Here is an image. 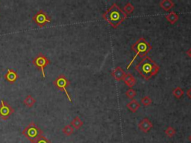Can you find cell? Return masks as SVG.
Masks as SVG:
<instances>
[{"label": "cell", "instance_id": "cell-9", "mask_svg": "<svg viewBox=\"0 0 191 143\" xmlns=\"http://www.w3.org/2000/svg\"><path fill=\"white\" fill-rule=\"evenodd\" d=\"M153 127V124L147 118L141 120L138 124V128L143 133H147Z\"/></svg>", "mask_w": 191, "mask_h": 143}, {"label": "cell", "instance_id": "cell-16", "mask_svg": "<svg viewBox=\"0 0 191 143\" xmlns=\"http://www.w3.org/2000/svg\"><path fill=\"white\" fill-rule=\"evenodd\" d=\"M70 124H71L70 125H71V126L73 127L74 129L79 130L81 128L82 126H83L84 122H82V120L80 119L79 116H76V117L72 120L71 123Z\"/></svg>", "mask_w": 191, "mask_h": 143}, {"label": "cell", "instance_id": "cell-6", "mask_svg": "<svg viewBox=\"0 0 191 143\" xmlns=\"http://www.w3.org/2000/svg\"><path fill=\"white\" fill-rule=\"evenodd\" d=\"M32 64H34V66L39 69L41 71L43 78H46L45 75V68L50 64V60L48 59L42 53H39L37 57L32 60Z\"/></svg>", "mask_w": 191, "mask_h": 143}, {"label": "cell", "instance_id": "cell-10", "mask_svg": "<svg viewBox=\"0 0 191 143\" xmlns=\"http://www.w3.org/2000/svg\"><path fill=\"white\" fill-rule=\"evenodd\" d=\"M18 74H17L14 69H8L5 75V81H7L10 83H15V82L17 81V79H18Z\"/></svg>", "mask_w": 191, "mask_h": 143}, {"label": "cell", "instance_id": "cell-11", "mask_svg": "<svg viewBox=\"0 0 191 143\" xmlns=\"http://www.w3.org/2000/svg\"><path fill=\"white\" fill-rule=\"evenodd\" d=\"M125 75V72H124V70L120 67V66L116 67L111 72V76L117 81H121V80H123Z\"/></svg>", "mask_w": 191, "mask_h": 143}, {"label": "cell", "instance_id": "cell-24", "mask_svg": "<svg viewBox=\"0 0 191 143\" xmlns=\"http://www.w3.org/2000/svg\"><path fill=\"white\" fill-rule=\"evenodd\" d=\"M34 143H51V142L50 140H48L47 138H46L45 136H41L34 142Z\"/></svg>", "mask_w": 191, "mask_h": 143}, {"label": "cell", "instance_id": "cell-2", "mask_svg": "<svg viewBox=\"0 0 191 143\" xmlns=\"http://www.w3.org/2000/svg\"><path fill=\"white\" fill-rule=\"evenodd\" d=\"M102 17L113 28H116L126 20L128 15L116 3H114L102 14Z\"/></svg>", "mask_w": 191, "mask_h": 143}, {"label": "cell", "instance_id": "cell-25", "mask_svg": "<svg viewBox=\"0 0 191 143\" xmlns=\"http://www.w3.org/2000/svg\"><path fill=\"white\" fill-rule=\"evenodd\" d=\"M187 95L191 99V87L189 89H188V91H187Z\"/></svg>", "mask_w": 191, "mask_h": 143}, {"label": "cell", "instance_id": "cell-3", "mask_svg": "<svg viewBox=\"0 0 191 143\" xmlns=\"http://www.w3.org/2000/svg\"><path fill=\"white\" fill-rule=\"evenodd\" d=\"M152 49V46L150 45V43L146 41L145 38L140 37L139 38L137 41L135 42L134 44L131 45V50H133L135 52V55L133 57L132 60H131V62L129 63V65L127 66L126 69H129L131 67V64H133V62L136 60L137 57H140V58H145L147 56V54L151 51V49Z\"/></svg>", "mask_w": 191, "mask_h": 143}, {"label": "cell", "instance_id": "cell-21", "mask_svg": "<svg viewBox=\"0 0 191 143\" xmlns=\"http://www.w3.org/2000/svg\"><path fill=\"white\" fill-rule=\"evenodd\" d=\"M164 132H165V134L167 135L168 137H169V138H173V137L175 135V133H176V131H175L173 127L169 126L165 130Z\"/></svg>", "mask_w": 191, "mask_h": 143}, {"label": "cell", "instance_id": "cell-20", "mask_svg": "<svg viewBox=\"0 0 191 143\" xmlns=\"http://www.w3.org/2000/svg\"><path fill=\"white\" fill-rule=\"evenodd\" d=\"M62 132L66 136H70L74 133V128L70 125H67L62 129Z\"/></svg>", "mask_w": 191, "mask_h": 143}, {"label": "cell", "instance_id": "cell-7", "mask_svg": "<svg viewBox=\"0 0 191 143\" xmlns=\"http://www.w3.org/2000/svg\"><path fill=\"white\" fill-rule=\"evenodd\" d=\"M32 20L36 25H37L40 28L43 27L48 22H51V18L47 14V13L43 10L38 11L34 17H32Z\"/></svg>", "mask_w": 191, "mask_h": 143}, {"label": "cell", "instance_id": "cell-28", "mask_svg": "<svg viewBox=\"0 0 191 143\" xmlns=\"http://www.w3.org/2000/svg\"><path fill=\"white\" fill-rule=\"evenodd\" d=\"M32 143H34V142H32Z\"/></svg>", "mask_w": 191, "mask_h": 143}, {"label": "cell", "instance_id": "cell-13", "mask_svg": "<svg viewBox=\"0 0 191 143\" xmlns=\"http://www.w3.org/2000/svg\"><path fill=\"white\" fill-rule=\"evenodd\" d=\"M174 5L175 4L172 0H162L159 2V6L165 11H170Z\"/></svg>", "mask_w": 191, "mask_h": 143}, {"label": "cell", "instance_id": "cell-14", "mask_svg": "<svg viewBox=\"0 0 191 143\" xmlns=\"http://www.w3.org/2000/svg\"><path fill=\"white\" fill-rule=\"evenodd\" d=\"M126 107L130 111L133 112V113H135V112H136L137 110H138L139 108L140 107V104L135 99V100H131V102L128 103L126 104Z\"/></svg>", "mask_w": 191, "mask_h": 143}, {"label": "cell", "instance_id": "cell-26", "mask_svg": "<svg viewBox=\"0 0 191 143\" xmlns=\"http://www.w3.org/2000/svg\"><path fill=\"white\" fill-rule=\"evenodd\" d=\"M187 55H188V56L191 58V48H190V49H189L188 51H187Z\"/></svg>", "mask_w": 191, "mask_h": 143}, {"label": "cell", "instance_id": "cell-1", "mask_svg": "<svg viewBox=\"0 0 191 143\" xmlns=\"http://www.w3.org/2000/svg\"><path fill=\"white\" fill-rule=\"evenodd\" d=\"M135 69L145 80H149L158 73L160 66L150 57L143 58L135 66Z\"/></svg>", "mask_w": 191, "mask_h": 143}, {"label": "cell", "instance_id": "cell-4", "mask_svg": "<svg viewBox=\"0 0 191 143\" xmlns=\"http://www.w3.org/2000/svg\"><path fill=\"white\" fill-rule=\"evenodd\" d=\"M22 135L32 142H34L41 136H43V131L37 126V124L31 122L22 131Z\"/></svg>", "mask_w": 191, "mask_h": 143}, {"label": "cell", "instance_id": "cell-18", "mask_svg": "<svg viewBox=\"0 0 191 143\" xmlns=\"http://www.w3.org/2000/svg\"><path fill=\"white\" fill-rule=\"evenodd\" d=\"M134 11H135V6L131 2L126 3L123 7V11L127 15L132 14Z\"/></svg>", "mask_w": 191, "mask_h": 143}, {"label": "cell", "instance_id": "cell-27", "mask_svg": "<svg viewBox=\"0 0 191 143\" xmlns=\"http://www.w3.org/2000/svg\"><path fill=\"white\" fill-rule=\"evenodd\" d=\"M189 140H190V142H191V135H190V136H189Z\"/></svg>", "mask_w": 191, "mask_h": 143}, {"label": "cell", "instance_id": "cell-5", "mask_svg": "<svg viewBox=\"0 0 191 143\" xmlns=\"http://www.w3.org/2000/svg\"><path fill=\"white\" fill-rule=\"evenodd\" d=\"M52 83L53 85L55 86V87L59 89V90L62 91V92H64L65 94H66V98H68L69 102L71 103L72 102L71 97H70V93H68L67 89H66V87L70 86V82L66 76L64 75H60L58 77L56 78V79H55V81H53Z\"/></svg>", "mask_w": 191, "mask_h": 143}, {"label": "cell", "instance_id": "cell-22", "mask_svg": "<svg viewBox=\"0 0 191 143\" xmlns=\"http://www.w3.org/2000/svg\"><path fill=\"white\" fill-rule=\"evenodd\" d=\"M141 103H142V104L143 106L145 107H148L152 104V100L151 99V98L149 96H148V95H146V96L143 97L142 99H141Z\"/></svg>", "mask_w": 191, "mask_h": 143}, {"label": "cell", "instance_id": "cell-19", "mask_svg": "<svg viewBox=\"0 0 191 143\" xmlns=\"http://www.w3.org/2000/svg\"><path fill=\"white\" fill-rule=\"evenodd\" d=\"M173 95H174L175 98H176L177 99H180L183 96V95H184V91H183V89L180 87H177L176 88H175L173 90Z\"/></svg>", "mask_w": 191, "mask_h": 143}, {"label": "cell", "instance_id": "cell-15", "mask_svg": "<svg viewBox=\"0 0 191 143\" xmlns=\"http://www.w3.org/2000/svg\"><path fill=\"white\" fill-rule=\"evenodd\" d=\"M165 18L167 19V20L169 23L172 25H174L178 20H179V14H177L174 11H172V12L169 13L165 16Z\"/></svg>", "mask_w": 191, "mask_h": 143}, {"label": "cell", "instance_id": "cell-23", "mask_svg": "<svg viewBox=\"0 0 191 143\" xmlns=\"http://www.w3.org/2000/svg\"><path fill=\"white\" fill-rule=\"evenodd\" d=\"M137 93L136 91L135 90V89L132 88H130L129 89H127V91L125 92V95H126V97L130 99H132L135 98V96H136Z\"/></svg>", "mask_w": 191, "mask_h": 143}, {"label": "cell", "instance_id": "cell-17", "mask_svg": "<svg viewBox=\"0 0 191 143\" xmlns=\"http://www.w3.org/2000/svg\"><path fill=\"white\" fill-rule=\"evenodd\" d=\"M36 102V99L34 98L32 95H27V96L26 97V98L24 99L23 101V104L26 105L27 107L28 108H31L34 105V104H35Z\"/></svg>", "mask_w": 191, "mask_h": 143}, {"label": "cell", "instance_id": "cell-8", "mask_svg": "<svg viewBox=\"0 0 191 143\" xmlns=\"http://www.w3.org/2000/svg\"><path fill=\"white\" fill-rule=\"evenodd\" d=\"M14 112V108L8 103L4 100L1 101L0 103V118L2 120H7Z\"/></svg>", "mask_w": 191, "mask_h": 143}, {"label": "cell", "instance_id": "cell-12", "mask_svg": "<svg viewBox=\"0 0 191 143\" xmlns=\"http://www.w3.org/2000/svg\"><path fill=\"white\" fill-rule=\"evenodd\" d=\"M123 81L125 83V85L128 86L130 88H132L137 83L136 79L131 73H125V76L123 79Z\"/></svg>", "mask_w": 191, "mask_h": 143}]
</instances>
